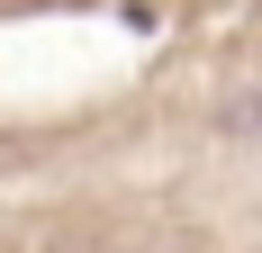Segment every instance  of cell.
<instances>
[{
    "label": "cell",
    "instance_id": "1",
    "mask_svg": "<svg viewBox=\"0 0 262 253\" xmlns=\"http://www.w3.org/2000/svg\"><path fill=\"white\" fill-rule=\"evenodd\" d=\"M217 126H226V136H262V91L226 100V109H217Z\"/></svg>",
    "mask_w": 262,
    "mask_h": 253
}]
</instances>
